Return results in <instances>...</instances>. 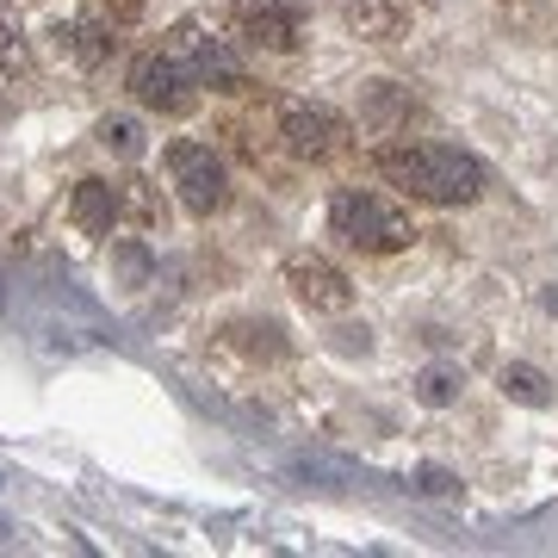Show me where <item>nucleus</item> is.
<instances>
[{
  "mask_svg": "<svg viewBox=\"0 0 558 558\" xmlns=\"http://www.w3.org/2000/svg\"><path fill=\"white\" fill-rule=\"evenodd\" d=\"M379 174L422 205H472L484 193V168L465 149H447V143H398V149H379Z\"/></svg>",
  "mask_w": 558,
  "mask_h": 558,
  "instance_id": "nucleus-1",
  "label": "nucleus"
},
{
  "mask_svg": "<svg viewBox=\"0 0 558 558\" xmlns=\"http://www.w3.org/2000/svg\"><path fill=\"white\" fill-rule=\"evenodd\" d=\"M329 230L348 248H360V255H398V248L416 242V223L403 218L398 205L379 199V193H360V186H348V193L329 199Z\"/></svg>",
  "mask_w": 558,
  "mask_h": 558,
  "instance_id": "nucleus-2",
  "label": "nucleus"
},
{
  "mask_svg": "<svg viewBox=\"0 0 558 558\" xmlns=\"http://www.w3.org/2000/svg\"><path fill=\"white\" fill-rule=\"evenodd\" d=\"M168 174H174V193L193 218H211V211L230 205V161L211 143H193V137L168 143Z\"/></svg>",
  "mask_w": 558,
  "mask_h": 558,
  "instance_id": "nucleus-3",
  "label": "nucleus"
},
{
  "mask_svg": "<svg viewBox=\"0 0 558 558\" xmlns=\"http://www.w3.org/2000/svg\"><path fill=\"white\" fill-rule=\"evenodd\" d=\"M131 100H137L143 112H161V119H186V112L199 106V81L186 75V62L161 44V50L131 62Z\"/></svg>",
  "mask_w": 558,
  "mask_h": 558,
  "instance_id": "nucleus-4",
  "label": "nucleus"
},
{
  "mask_svg": "<svg viewBox=\"0 0 558 558\" xmlns=\"http://www.w3.org/2000/svg\"><path fill=\"white\" fill-rule=\"evenodd\" d=\"M168 50H174V57L186 62V75L199 81V87H211V94H236L242 87V62L230 57L218 38H205L199 25H174Z\"/></svg>",
  "mask_w": 558,
  "mask_h": 558,
  "instance_id": "nucleus-5",
  "label": "nucleus"
},
{
  "mask_svg": "<svg viewBox=\"0 0 558 558\" xmlns=\"http://www.w3.org/2000/svg\"><path fill=\"white\" fill-rule=\"evenodd\" d=\"M279 137H286V149L304 161H323V156H336L341 149V119L329 112V106H286L279 112Z\"/></svg>",
  "mask_w": 558,
  "mask_h": 558,
  "instance_id": "nucleus-6",
  "label": "nucleus"
},
{
  "mask_svg": "<svg viewBox=\"0 0 558 558\" xmlns=\"http://www.w3.org/2000/svg\"><path fill=\"white\" fill-rule=\"evenodd\" d=\"M292 292H299L311 311H348L354 304V292H348V274L341 267H329V260H292Z\"/></svg>",
  "mask_w": 558,
  "mask_h": 558,
  "instance_id": "nucleus-7",
  "label": "nucleus"
},
{
  "mask_svg": "<svg viewBox=\"0 0 558 558\" xmlns=\"http://www.w3.org/2000/svg\"><path fill=\"white\" fill-rule=\"evenodd\" d=\"M69 218H75L81 236H112V223H119V186H112V180H100V174L75 180Z\"/></svg>",
  "mask_w": 558,
  "mask_h": 558,
  "instance_id": "nucleus-8",
  "label": "nucleus"
},
{
  "mask_svg": "<svg viewBox=\"0 0 558 558\" xmlns=\"http://www.w3.org/2000/svg\"><path fill=\"white\" fill-rule=\"evenodd\" d=\"M242 32H248V44H260V50H292V44H299V13H292L286 0H248V7H242Z\"/></svg>",
  "mask_w": 558,
  "mask_h": 558,
  "instance_id": "nucleus-9",
  "label": "nucleus"
},
{
  "mask_svg": "<svg viewBox=\"0 0 558 558\" xmlns=\"http://www.w3.org/2000/svg\"><path fill=\"white\" fill-rule=\"evenodd\" d=\"M57 50L69 62H81V69H100V62L119 50L112 20H69V25H57Z\"/></svg>",
  "mask_w": 558,
  "mask_h": 558,
  "instance_id": "nucleus-10",
  "label": "nucleus"
},
{
  "mask_svg": "<svg viewBox=\"0 0 558 558\" xmlns=\"http://www.w3.org/2000/svg\"><path fill=\"white\" fill-rule=\"evenodd\" d=\"M94 137H100L106 156H119V161H137V156H143V124L131 119V112H106Z\"/></svg>",
  "mask_w": 558,
  "mask_h": 558,
  "instance_id": "nucleus-11",
  "label": "nucleus"
},
{
  "mask_svg": "<svg viewBox=\"0 0 558 558\" xmlns=\"http://www.w3.org/2000/svg\"><path fill=\"white\" fill-rule=\"evenodd\" d=\"M502 391H509L515 403H527V410H546V403H553V385H546V373H539V366H527V360L502 366Z\"/></svg>",
  "mask_w": 558,
  "mask_h": 558,
  "instance_id": "nucleus-12",
  "label": "nucleus"
},
{
  "mask_svg": "<svg viewBox=\"0 0 558 558\" xmlns=\"http://www.w3.org/2000/svg\"><path fill=\"white\" fill-rule=\"evenodd\" d=\"M112 260H119L124 286H149V274H156V255H149V242H137V236L112 242Z\"/></svg>",
  "mask_w": 558,
  "mask_h": 558,
  "instance_id": "nucleus-13",
  "label": "nucleus"
},
{
  "mask_svg": "<svg viewBox=\"0 0 558 558\" xmlns=\"http://www.w3.org/2000/svg\"><path fill=\"white\" fill-rule=\"evenodd\" d=\"M453 398H459V373H453V366H428V373H416V403L447 410Z\"/></svg>",
  "mask_w": 558,
  "mask_h": 558,
  "instance_id": "nucleus-14",
  "label": "nucleus"
},
{
  "mask_svg": "<svg viewBox=\"0 0 558 558\" xmlns=\"http://www.w3.org/2000/svg\"><path fill=\"white\" fill-rule=\"evenodd\" d=\"M0 69H7V75L25 69V44H20V32H7V25H0Z\"/></svg>",
  "mask_w": 558,
  "mask_h": 558,
  "instance_id": "nucleus-15",
  "label": "nucleus"
},
{
  "mask_svg": "<svg viewBox=\"0 0 558 558\" xmlns=\"http://www.w3.org/2000/svg\"><path fill=\"white\" fill-rule=\"evenodd\" d=\"M100 13H106L112 25H131V20L143 13V0H100Z\"/></svg>",
  "mask_w": 558,
  "mask_h": 558,
  "instance_id": "nucleus-16",
  "label": "nucleus"
},
{
  "mask_svg": "<svg viewBox=\"0 0 558 558\" xmlns=\"http://www.w3.org/2000/svg\"><path fill=\"white\" fill-rule=\"evenodd\" d=\"M546 304H553V311H558V292H546Z\"/></svg>",
  "mask_w": 558,
  "mask_h": 558,
  "instance_id": "nucleus-17",
  "label": "nucleus"
},
{
  "mask_svg": "<svg viewBox=\"0 0 558 558\" xmlns=\"http://www.w3.org/2000/svg\"><path fill=\"white\" fill-rule=\"evenodd\" d=\"M0 119H7V100H0Z\"/></svg>",
  "mask_w": 558,
  "mask_h": 558,
  "instance_id": "nucleus-18",
  "label": "nucleus"
}]
</instances>
